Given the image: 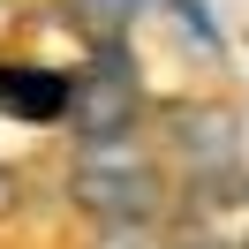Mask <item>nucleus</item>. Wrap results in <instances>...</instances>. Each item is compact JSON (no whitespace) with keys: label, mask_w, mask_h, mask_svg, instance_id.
<instances>
[{"label":"nucleus","mask_w":249,"mask_h":249,"mask_svg":"<svg viewBox=\"0 0 249 249\" xmlns=\"http://www.w3.org/2000/svg\"><path fill=\"white\" fill-rule=\"evenodd\" d=\"M68 196H76V212L98 219V227H128V219H159V204H166V174H159L151 143H136V128H121V136L76 143Z\"/></svg>","instance_id":"nucleus-1"},{"label":"nucleus","mask_w":249,"mask_h":249,"mask_svg":"<svg viewBox=\"0 0 249 249\" xmlns=\"http://www.w3.org/2000/svg\"><path fill=\"white\" fill-rule=\"evenodd\" d=\"M143 113V91H136V68H128L121 38H91V61L68 76V121H76V136H121V128H136Z\"/></svg>","instance_id":"nucleus-2"},{"label":"nucleus","mask_w":249,"mask_h":249,"mask_svg":"<svg viewBox=\"0 0 249 249\" xmlns=\"http://www.w3.org/2000/svg\"><path fill=\"white\" fill-rule=\"evenodd\" d=\"M166 234H174V249H249V174L242 166L189 174Z\"/></svg>","instance_id":"nucleus-3"},{"label":"nucleus","mask_w":249,"mask_h":249,"mask_svg":"<svg viewBox=\"0 0 249 249\" xmlns=\"http://www.w3.org/2000/svg\"><path fill=\"white\" fill-rule=\"evenodd\" d=\"M0 113L23 121V128L68 121V68H46V61H0Z\"/></svg>","instance_id":"nucleus-4"},{"label":"nucleus","mask_w":249,"mask_h":249,"mask_svg":"<svg viewBox=\"0 0 249 249\" xmlns=\"http://www.w3.org/2000/svg\"><path fill=\"white\" fill-rule=\"evenodd\" d=\"M166 128H174V143H181V159H189L196 174L234 166V121H227L219 106H174Z\"/></svg>","instance_id":"nucleus-5"},{"label":"nucleus","mask_w":249,"mask_h":249,"mask_svg":"<svg viewBox=\"0 0 249 249\" xmlns=\"http://www.w3.org/2000/svg\"><path fill=\"white\" fill-rule=\"evenodd\" d=\"M91 249H174V234H159V219H128V227H98Z\"/></svg>","instance_id":"nucleus-6"},{"label":"nucleus","mask_w":249,"mask_h":249,"mask_svg":"<svg viewBox=\"0 0 249 249\" xmlns=\"http://www.w3.org/2000/svg\"><path fill=\"white\" fill-rule=\"evenodd\" d=\"M8 212H16V174L0 166V219H8Z\"/></svg>","instance_id":"nucleus-7"}]
</instances>
